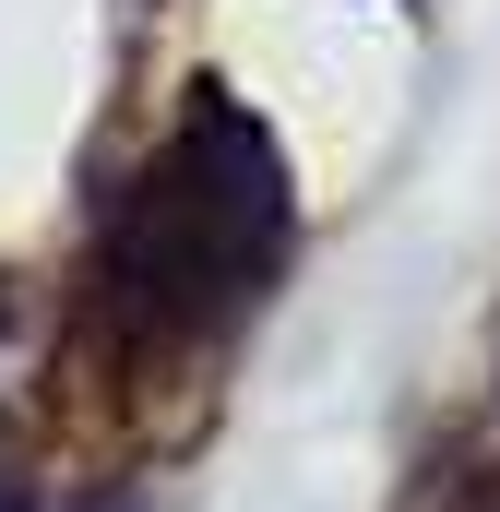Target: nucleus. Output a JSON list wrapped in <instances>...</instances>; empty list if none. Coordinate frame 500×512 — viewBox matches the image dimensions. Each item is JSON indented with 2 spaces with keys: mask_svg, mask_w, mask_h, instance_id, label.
<instances>
[{
  "mask_svg": "<svg viewBox=\"0 0 500 512\" xmlns=\"http://www.w3.org/2000/svg\"><path fill=\"white\" fill-rule=\"evenodd\" d=\"M274 251H286V167L239 108H203L108 227V298L143 334H191L239 310L274 274Z\"/></svg>",
  "mask_w": 500,
  "mask_h": 512,
  "instance_id": "obj_1",
  "label": "nucleus"
},
{
  "mask_svg": "<svg viewBox=\"0 0 500 512\" xmlns=\"http://www.w3.org/2000/svg\"><path fill=\"white\" fill-rule=\"evenodd\" d=\"M441 512H500V477H465V489H453Z\"/></svg>",
  "mask_w": 500,
  "mask_h": 512,
  "instance_id": "obj_2",
  "label": "nucleus"
}]
</instances>
